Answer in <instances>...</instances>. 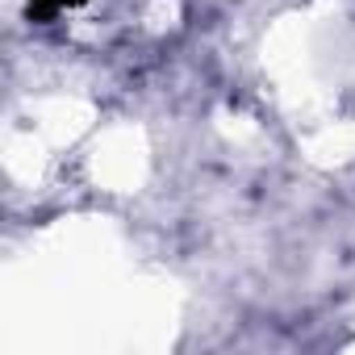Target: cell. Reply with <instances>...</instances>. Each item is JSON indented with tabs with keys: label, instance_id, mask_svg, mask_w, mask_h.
<instances>
[{
	"label": "cell",
	"instance_id": "cell-1",
	"mask_svg": "<svg viewBox=\"0 0 355 355\" xmlns=\"http://www.w3.org/2000/svg\"><path fill=\"white\" fill-rule=\"evenodd\" d=\"M63 5H76V0H51V9H63Z\"/></svg>",
	"mask_w": 355,
	"mask_h": 355
}]
</instances>
